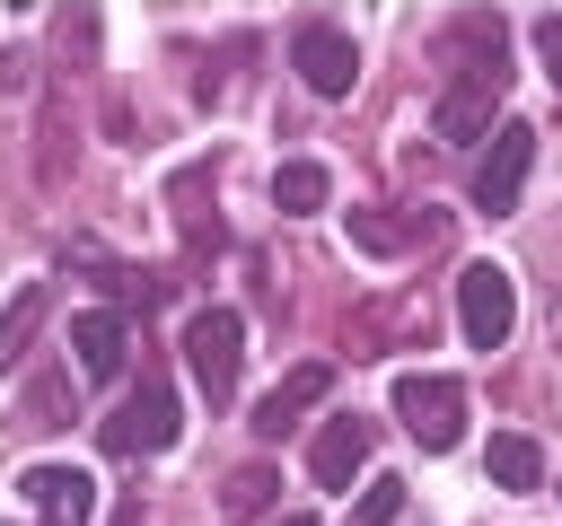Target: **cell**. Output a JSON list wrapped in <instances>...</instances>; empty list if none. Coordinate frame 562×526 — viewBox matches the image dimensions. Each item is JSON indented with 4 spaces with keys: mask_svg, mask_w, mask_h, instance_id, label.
<instances>
[{
    "mask_svg": "<svg viewBox=\"0 0 562 526\" xmlns=\"http://www.w3.org/2000/svg\"><path fill=\"white\" fill-rule=\"evenodd\" d=\"M439 61H448V88H439L430 123H439V140H474L492 123V105L509 96V35H501V18L492 9L457 18L439 35Z\"/></svg>",
    "mask_w": 562,
    "mask_h": 526,
    "instance_id": "cell-1",
    "label": "cell"
},
{
    "mask_svg": "<svg viewBox=\"0 0 562 526\" xmlns=\"http://www.w3.org/2000/svg\"><path fill=\"white\" fill-rule=\"evenodd\" d=\"M237 342H246V324H237L228 307H202V316L184 324V368H193V386H202V403H211V412L237 395V359H246Z\"/></svg>",
    "mask_w": 562,
    "mask_h": 526,
    "instance_id": "cell-2",
    "label": "cell"
},
{
    "mask_svg": "<svg viewBox=\"0 0 562 526\" xmlns=\"http://www.w3.org/2000/svg\"><path fill=\"white\" fill-rule=\"evenodd\" d=\"M457 316H465V342L474 351H501L509 324H518V281L501 263H465L457 272Z\"/></svg>",
    "mask_w": 562,
    "mask_h": 526,
    "instance_id": "cell-3",
    "label": "cell"
},
{
    "mask_svg": "<svg viewBox=\"0 0 562 526\" xmlns=\"http://www.w3.org/2000/svg\"><path fill=\"white\" fill-rule=\"evenodd\" d=\"M158 447H176V395L158 377H140L105 421V456H158Z\"/></svg>",
    "mask_w": 562,
    "mask_h": 526,
    "instance_id": "cell-4",
    "label": "cell"
},
{
    "mask_svg": "<svg viewBox=\"0 0 562 526\" xmlns=\"http://www.w3.org/2000/svg\"><path fill=\"white\" fill-rule=\"evenodd\" d=\"M395 412H404V430L439 456V447H457V430H465V386H457V377H395Z\"/></svg>",
    "mask_w": 562,
    "mask_h": 526,
    "instance_id": "cell-5",
    "label": "cell"
},
{
    "mask_svg": "<svg viewBox=\"0 0 562 526\" xmlns=\"http://www.w3.org/2000/svg\"><path fill=\"white\" fill-rule=\"evenodd\" d=\"M527 158H536V132H527V123H501V132H492V158L474 167V210H483V219H509V210H518Z\"/></svg>",
    "mask_w": 562,
    "mask_h": 526,
    "instance_id": "cell-6",
    "label": "cell"
},
{
    "mask_svg": "<svg viewBox=\"0 0 562 526\" xmlns=\"http://www.w3.org/2000/svg\"><path fill=\"white\" fill-rule=\"evenodd\" d=\"M26 508H35V526H88V508H97V482L79 473V465H26Z\"/></svg>",
    "mask_w": 562,
    "mask_h": 526,
    "instance_id": "cell-7",
    "label": "cell"
},
{
    "mask_svg": "<svg viewBox=\"0 0 562 526\" xmlns=\"http://www.w3.org/2000/svg\"><path fill=\"white\" fill-rule=\"evenodd\" d=\"M290 61H299V79H307L316 96H351V79H360V53H351L342 26H299Z\"/></svg>",
    "mask_w": 562,
    "mask_h": 526,
    "instance_id": "cell-8",
    "label": "cell"
},
{
    "mask_svg": "<svg viewBox=\"0 0 562 526\" xmlns=\"http://www.w3.org/2000/svg\"><path fill=\"white\" fill-rule=\"evenodd\" d=\"M325 395H334V359H307V368H290V377L255 403V430H263V438H281V430H299V412H307V403H325Z\"/></svg>",
    "mask_w": 562,
    "mask_h": 526,
    "instance_id": "cell-9",
    "label": "cell"
},
{
    "mask_svg": "<svg viewBox=\"0 0 562 526\" xmlns=\"http://www.w3.org/2000/svg\"><path fill=\"white\" fill-rule=\"evenodd\" d=\"M369 438H378V430H369L360 412H334V421L316 430V456H307L316 482H325V491H351V473L369 465Z\"/></svg>",
    "mask_w": 562,
    "mask_h": 526,
    "instance_id": "cell-10",
    "label": "cell"
},
{
    "mask_svg": "<svg viewBox=\"0 0 562 526\" xmlns=\"http://www.w3.org/2000/svg\"><path fill=\"white\" fill-rule=\"evenodd\" d=\"M70 351H79V377H114L123 368V316L114 307H88L70 324Z\"/></svg>",
    "mask_w": 562,
    "mask_h": 526,
    "instance_id": "cell-11",
    "label": "cell"
},
{
    "mask_svg": "<svg viewBox=\"0 0 562 526\" xmlns=\"http://www.w3.org/2000/svg\"><path fill=\"white\" fill-rule=\"evenodd\" d=\"M44 307H53V289H44V281H26V289L9 298V316H0V368H18V359H26V342H35Z\"/></svg>",
    "mask_w": 562,
    "mask_h": 526,
    "instance_id": "cell-12",
    "label": "cell"
},
{
    "mask_svg": "<svg viewBox=\"0 0 562 526\" xmlns=\"http://www.w3.org/2000/svg\"><path fill=\"white\" fill-rule=\"evenodd\" d=\"M483 465H492V482H501V491H536V482H544V456H536V438H518V430H501Z\"/></svg>",
    "mask_w": 562,
    "mask_h": 526,
    "instance_id": "cell-13",
    "label": "cell"
},
{
    "mask_svg": "<svg viewBox=\"0 0 562 526\" xmlns=\"http://www.w3.org/2000/svg\"><path fill=\"white\" fill-rule=\"evenodd\" d=\"M272 202H281V210H316V202H325V167H307V158L281 167V175H272Z\"/></svg>",
    "mask_w": 562,
    "mask_h": 526,
    "instance_id": "cell-14",
    "label": "cell"
},
{
    "mask_svg": "<svg viewBox=\"0 0 562 526\" xmlns=\"http://www.w3.org/2000/svg\"><path fill=\"white\" fill-rule=\"evenodd\" d=\"M272 491H281V482H272V465H246V473L228 482V517H263V508H272Z\"/></svg>",
    "mask_w": 562,
    "mask_h": 526,
    "instance_id": "cell-15",
    "label": "cell"
},
{
    "mask_svg": "<svg viewBox=\"0 0 562 526\" xmlns=\"http://www.w3.org/2000/svg\"><path fill=\"white\" fill-rule=\"evenodd\" d=\"M395 508H404V482H369V500H360V517H351V526H386Z\"/></svg>",
    "mask_w": 562,
    "mask_h": 526,
    "instance_id": "cell-16",
    "label": "cell"
},
{
    "mask_svg": "<svg viewBox=\"0 0 562 526\" xmlns=\"http://www.w3.org/2000/svg\"><path fill=\"white\" fill-rule=\"evenodd\" d=\"M536 53H544V70H553V88H562V9L536 26Z\"/></svg>",
    "mask_w": 562,
    "mask_h": 526,
    "instance_id": "cell-17",
    "label": "cell"
},
{
    "mask_svg": "<svg viewBox=\"0 0 562 526\" xmlns=\"http://www.w3.org/2000/svg\"><path fill=\"white\" fill-rule=\"evenodd\" d=\"M114 526H149V517H140V500H123V508H114Z\"/></svg>",
    "mask_w": 562,
    "mask_h": 526,
    "instance_id": "cell-18",
    "label": "cell"
},
{
    "mask_svg": "<svg viewBox=\"0 0 562 526\" xmlns=\"http://www.w3.org/2000/svg\"><path fill=\"white\" fill-rule=\"evenodd\" d=\"M281 526H316V517H281Z\"/></svg>",
    "mask_w": 562,
    "mask_h": 526,
    "instance_id": "cell-19",
    "label": "cell"
}]
</instances>
